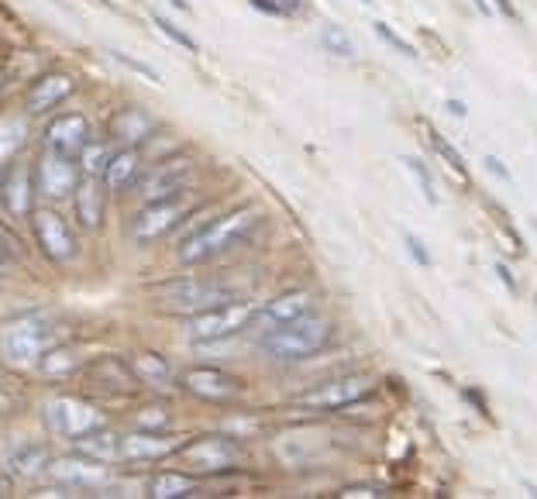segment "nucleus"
<instances>
[{
	"mask_svg": "<svg viewBox=\"0 0 537 499\" xmlns=\"http://www.w3.org/2000/svg\"><path fill=\"white\" fill-rule=\"evenodd\" d=\"M73 90H76L73 76H66V73H49V76H42V80H38L35 87L28 90V100H25L28 114H45V111H52V107H59L62 100H66Z\"/></svg>",
	"mask_w": 537,
	"mask_h": 499,
	"instance_id": "6ab92c4d",
	"label": "nucleus"
},
{
	"mask_svg": "<svg viewBox=\"0 0 537 499\" xmlns=\"http://www.w3.org/2000/svg\"><path fill=\"white\" fill-rule=\"evenodd\" d=\"M486 169H489V173H496L500 179H507V183L513 179V173H510L507 166H503V159H496V155H486Z\"/></svg>",
	"mask_w": 537,
	"mask_h": 499,
	"instance_id": "ea45409f",
	"label": "nucleus"
},
{
	"mask_svg": "<svg viewBox=\"0 0 537 499\" xmlns=\"http://www.w3.org/2000/svg\"><path fill=\"white\" fill-rule=\"evenodd\" d=\"M321 42H324V49H328L331 56H338V59H352V56H355L352 35H348V31L341 28V25H324Z\"/></svg>",
	"mask_w": 537,
	"mask_h": 499,
	"instance_id": "c756f323",
	"label": "nucleus"
},
{
	"mask_svg": "<svg viewBox=\"0 0 537 499\" xmlns=\"http://www.w3.org/2000/svg\"><path fill=\"white\" fill-rule=\"evenodd\" d=\"M90 142V124L87 118H80V114H59L56 121H49V128H45V145L52 148V152H62V155H80L83 148Z\"/></svg>",
	"mask_w": 537,
	"mask_h": 499,
	"instance_id": "dca6fc26",
	"label": "nucleus"
},
{
	"mask_svg": "<svg viewBox=\"0 0 537 499\" xmlns=\"http://www.w3.org/2000/svg\"><path fill=\"white\" fill-rule=\"evenodd\" d=\"M131 369H135L138 382H145V386H152V389H173V382H176L173 369H169V362L162 355H155V352L135 355Z\"/></svg>",
	"mask_w": 537,
	"mask_h": 499,
	"instance_id": "4be33fe9",
	"label": "nucleus"
},
{
	"mask_svg": "<svg viewBox=\"0 0 537 499\" xmlns=\"http://www.w3.org/2000/svg\"><path fill=\"white\" fill-rule=\"evenodd\" d=\"M107 159H111V148L87 142V148H83L80 159H76V162H80V169L87 176H100V173H104V166H107Z\"/></svg>",
	"mask_w": 537,
	"mask_h": 499,
	"instance_id": "473e14b6",
	"label": "nucleus"
},
{
	"mask_svg": "<svg viewBox=\"0 0 537 499\" xmlns=\"http://www.w3.org/2000/svg\"><path fill=\"white\" fill-rule=\"evenodd\" d=\"M197 493V482L183 472H159L149 482V496L152 499H183Z\"/></svg>",
	"mask_w": 537,
	"mask_h": 499,
	"instance_id": "cd10ccee",
	"label": "nucleus"
},
{
	"mask_svg": "<svg viewBox=\"0 0 537 499\" xmlns=\"http://www.w3.org/2000/svg\"><path fill=\"white\" fill-rule=\"evenodd\" d=\"M155 28H159L162 31V35H166V38H173V42L179 45V49H197V42H193V38L190 35H186V31H179V25H173V21H169V18H162V14H155Z\"/></svg>",
	"mask_w": 537,
	"mask_h": 499,
	"instance_id": "f704fd0d",
	"label": "nucleus"
},
{
	"mask_svg": "<svg viewBox=\"0 0 537 499\" xmlns=\"http://www.w3.org/2000/svg\"><path fill=\"white\" fill-rule=\"evenodd\" d=\"M31 193H35V179H31L25 162H11V169L0 179V200L11 210V217L28 221L31 217Z\"/></svg>",
	"mask_w": 537,
	"mask_h": 499,
	"instance_id": "a211bd4d",
	"label": "nucleus"
},
{
	"mask_svg": "<svg viewBox=\"0 0 537 499\" xmlns=\"http://www.w3.org/2000/svg\"><path fill=\"white\" fill-rule=\"evenodd\" d=\"M183 217H186V204H183V200H176V197L145 204L135 214V221H131V238L142 241V245L159 241V238H166L169 231H176L179 224H183Z\"/></svg>",
	"mask_w": 537,
	"mask_h": 499,
	"instance_id": "1a4fd4ad",
	"label": "nucleus"
},
{
	"mask_svg": "<svg viewBox=\"0 0 537 499\" xmlns=\"http://www.w3.org/2000/svg\"><path fill=\"white\" fill-rule=\"evenodd\" d=\"M362 4H372V0H362Z\"/></svg>",
	"mask_w": 537,
	"mask_h": 499,
	"instance_id": "09e8293b",
	"label": "nucleus"
},
{
	"mask_svg": "<svg viewBox=\"0 0 537 499\" xmlns=\"http://www.w3.org/2000/svg\"><path fill=\"white\" fill-rule=\"evenodd\" d=\"M142 427H166L169 424V413L166 410H159V413H145L142 420H138Z\"/></svg>",
	"mask_w": 537,
	"mask_h": 499,
	"instance_id": "a19ab883",
	"label": "nucleus"
},
{
	"mask_svg": "<svg viewBox=\"0 0 537 499\" xmlns=\"http://www.w3.org/2000/svg\"><path fill=\"white\" fill-rule=\"evenodd\" d=\"M80 451L97 462H121V434H111L104 427L90 431L87 438H80Z\"/></svg>",
	"mask_w": 537,
	"mask_h": 499,
	"instance_id": "bb28decb",
	"label": "nucleus"
},
{
	"mask_svg": "<svg viewBox=\"0 0 537 499\" xmlns=\"http://www.w3.org/2000/svg\"><path fill=\"white\" fill-rule=\"evenodd\" d=\"M76 217L80 228L97 231L100 217H104V190H100L97 176H87L83 183H76Z\"/></svg>",
	"mask_w": 537,
	"mask_h": 499,
	"instance_id": "aec40b11",
	"label": "nucleus"
},
{
	"mask_svg": "<svg viewBox=\"0 0 537 499\" xmlns=\"http://www.w3.org/2000/svg\"><path fill=\"white\" fill-rule=\"evenodd\" d=\"M465 396H469V400L476 403V407H479V413H486V417H489V410H486V400H482V396L476 393V389H465Z\"/></svg>",
	"mask_w": 537,
	"mask_h": 499,
	"instance_id": "c03bdc74",
	"label": "nucleus"
},
{
	"mask_svg": "<svg viewBox=\"0 0 537 499\" xmlns=\"http://www.w3.org/2000/svg\"><path fill=\"white\" fill-rule=\"evenodd\" d=\"M169 4L179 7V11H193V7H190V0H169Z\"/></svg>",
	"mask_w": 537,
	"mask_h": 499,
	"instance_id": "de8ad7c7",
	"label": "nucleus"
},
{
	"mask_svg": "<svg viewBox=\"0 0 537 499\" xmlns=\"http://www.w3.org/2000/svg\"><path fill=\"white\" fill-rule=\"evenodd\" d=\"M28 142V121L18 114H7L0 118V166H11L18 159V152Z\"/></svg>",
	"mask_w": 537,
	"mask_h": 499,
	"instance_id": "a878e982",
	"label": "nucleus"
},
{
	"mask_svg": "<svg viewBox=\"0 0 537 499\" xmlns=\"http://www.w3.org/2000/svg\"><path fill=\"white\" fill-rule=\"evenodd\" d=\"M534 300H537V296H534Z\"/></svg>",
	"mask_w": 537,
	"mask_h": 499,
	"instance_id": "8fccbe9b",
	"label": "nucleus"
},
{
	"mask_svg": "<svg viewBox=\"0 0 537 499\" xmlns=\"http://www.w3.org/2000/svg\"><path fill=\"white\" fill-rule=\"evenodd\" d=\"M7 465H11L14 475H21V479H35L38 472H45V469H49V451H45V444L21 441L18 448L11 451V458H7Z\"/></svg>",
	"mask_w": 537,
	"mask_h": 499,
	"instance_id": "5701e85b",
	"label": "nucleus"
},
{
	"mask_svg": "<svg viewBox=\"0 0 537 499\" xmlns=\"http://www.w3.org/2000/svg\"><path fill=\"white\" fill-rule=\"evenodd\" d=\"M111 56H114V59H118V62H124V66H128V69H135V73H142V76H145V80L159 83V73H155V69H152V66H145V62H138V59H128V56H124V52H111Z\"/></svg>",
	"mask_w": 537,
	"mask_h": 499,
	"instance_id": "e433bc0d",
	"label": "nucleus"
},
{
	"mask_svg": "<svg viewBox=\"0 0 537 499\" xmlns=\"http://www.w3.org/2000/svg\"><path fill=\"white\" fill-rule=\"evenodd\" d=\"M403 166H407V169H410V176L417 179V186H420V193H424L427 204L438 207V200H441V197H438V190H434V176H431V169H427L420 159H414V155H407V159H403Z\"/></svg>",
	"mask_w": 537,
	"mask_h": 499,
	"instance_id": "7c9ffc66",
	"label": "nucleus"
},
{
	"mask_svg": "<svg viewBox=\"0 0 537 499\" xmlns=\"http://www.w3.org/2000/svg\"><path fill=\"white\" fill-rule=\"evenodd\" d=\"M431 145L438 148V155L448 162L451 173L462 179V183H469V166H465V159H462V155H458V148L451 145V142H445V138H441V135H434V131H431Z\"/></svg>",
	"mask_w": 537,
	"mask_h": 499,
	"instance_id": "2f4dec72",
	"label": "nucleus"
},
{
	"mask_svg": "<svg viewBox=\"0 0 537 499\" xmlns=\"http://www.w3.org/2000/svg\"><path fill=\"white\" fill-rule=\"evenodd\" d=\"M190 176H193V159H186V155L169 159L166 166L152 169V173L142 179V186H138V197H142V204H155V200L179 197V193L186 190V183H190Z\"/></svg>",
	"mask_w": 537,
	"mask_h": 499,
	"instance_id": "9d476101",
	"label": "nucleus"
},
{
	"mask_svg": "<svg viewBox=\"0 0 537 499\" xmlns=\"http://www.w3.org/2000/svg\"><path fill=\"white\" fill-rule=\"evenodd\" d=\"M111 128H114V138H121L124 145H135L152 135L155 121L145 111H138V107H128V111H121L118 118L111 121Z\"/></svg>",
	"mask_w": 537,
	"mask_h": 499,
	"instance_id": "b1692460",
	"label": "nucleus"
},
{
	"mask_svg": "<svg viewBox=\"0 0 537 499\" xmlns=\"http://www.w3.org/2000/svg\"><path fill=\"white\" fill-rule=\"evenodd\" d=\"M31 231H35V241L42 245V252L56 265L76 259V235L59 210H49V207L31 210Z\"/></svg>",
	"mask_w": 537,
	"mask_h": 499,
	"instance_id": "0eeeda50",
	"label": "nucleus"
},
{
	"mask_svg": "<svg viewBox=\"0 0 537 499\" xmlns=\"http://www.w3.org/2000/svg\"><path fill=\"white\" fill-rule=\"evenodd\" d=\"M338 496H341V499H355V496L372 499V496H386V489H383V486H348V489H341Z\"/></svg>",
	"mask_w": 537,
	"mask_h": 499,
	"instance_id": "58836bf2",
	"label": "nucleus"
},
{
	"mask_svg": "<svg viewBox=\"0 0 537 499\" xmlns=\"http://www.w3.org/2000/svg\"><path fill=\"white\" fill-rule=\"evenodd\" d=\"M231 300H238V293L224 283H210V279H179V283H166L159 290V303L179 317L200 314V310L221 307Z\"/></svg>",
	"mask_w": 537,
	"mask_h": 499,
	"instance_id": "20e7f679",
	"label": "nucleus"
},
{
	"mask_svg": "<svg viewBox=\"0 0 537 499\" xmlns=\"http://www.w3.org/2000/svg\"><path fill=\"white\" fill-rule=\"evenodd\" d=\"M472 4H476V7H479V14H486V18H489V14H493V7H489L486 0H472Z\"/></svg>",
	"mask_w": 537,
	"mask_h": 499,
	"instance_id": "49530a36",
	"label": "nucleus"
},
{
	"mask_svg": "<svg viewBox=\"0 0 537 499\" xmlns=\"http://www.w3.org/2000/svg\"><path fill=\"white\" fill-rule=\"evenodd\" d=\"M183 386L190 389L193 396L210 403H228L241 393V382L231 376V372L210 369V365H197V369L183 372Z\"/></svg>",
	"mask_w": 537,
	"mask_h": 499,
	"instance_id": "4468645a",
	"label": "nucleus"
},
{
	"mask_svg": "<svg viewBox=\"0 0 537 499\" xmlns=\"http://www.w3.org/2000/svg\"><path fill=\"white\" fill-rule=\"evenodd\" d=\"M496 272H500V279H503V286H507L510 293H517V283H513V276H510V269L503 262H496Z\"/></svg>",
	"mask_w": 537,
	"mask_h": 499,
	"instance_id": "79ce46f5",
	"label": "nucleus"
},
{
	"mask_svg": "<svg viewBox=\"0 0 537 499\" xmlns=\"http://www.w3.org/2000/svg\"><path fill=\"white\" fill-rule=\"evenodd\" d=\"M445 107H448L451 114H455V118H465V104H462V100H448Z\"/></svg>",
	"mask_w": 537,
	"mask_h": 499,
	"instance_id": "a18cd8bd",
	"label": "nucleus"
},
{
	"mask_svg": "<svg viewBox=\"0 0 537 499\" xmlns=\"http://www.w3.org/2000/svg\"><path fill=\"white\" fill-rule=\"evenodd\" d=\"M372 31H376V35L383 38V42H386L393 52H400V56H407V59H417V49H414V45H410L403 35H396V31L389 28L386 21H376V25H372Z\"/></svg>",
	"mask_w": 537,
	"mask_h": 499,
	"instance_id": "72a5a7b5",
	"label": "nucleus"
},
{
	"mask_svg": "<svg viewBox=\"0 0 537 499\" xmlns=\"http://www.w3.org/2000/svg\"><path fill=\"white\" fill-rule=\"evenodd\" d=\"M38 190L52 200H62L69 193H76V183H80V166L73 162V155H62V152H45L42 162H38Z\"/></svg>",
	"mask_w": 537,
	"mask_h": 499,
	"instance_id": "f8f14e48",
	"label": "nucleus"
},
{
	"mask_svg": "<svg viewBox=\"0 0 537 499\" xmlns=\"http://www.w3.org/2000/svg\"><path fill=\"white\" fill-rule=\"evenodd\" d=\"M179 438H166L159 431H135L121 438V462H155L179 451Z\"/></svg>",
	"mask_w": 537,
	"mask_h": 499,
	"instance_id": "f3484780",
	"label": "nucleus"
},
{
	"mask_svg": "<svg viewBox=\"0 0 537 499\" xmlns=\"http://www.w3.org/2000/svg\"><path fill=\"white\" fill-rule=\"evenodd\" d=\"M310 310H314V296H310L307 290H290V293L276 296V300H269L266 307L255 310L252 327L259 334H266V331H276V327L297 321V317H303V314H310Z\"/></svg>",
	"mask_w": 537,
	"mask_h": 499,
	"instance_id": "ddd939ff",
	"label": "nucleus"
},
{
	"mask_svg": "<svg viewBox=\"0 0 537 499\" xmlns=\"http://www.w3.org/2000/svg\"><path fill=\"white\" fill-rule=\"evenodd\" d=\"M259 221L252 207H238L231 214H224L221 221L207 224L204 231H197L193 238H186L179 245V262L183 265H204V262H214L217 255H224L228 248H235L241 238L252 231V224Z\"/></svg>",
	"mask_w": 537,
	"mask_h": 499,
	"instance_id": "f03ea898",
	"label": "nucleus"
},
{
	"mask_svg": "<svg viewBox=\"0 0 537 499\" xmlns=\"http://www.w3.org/2000/svg\"><path fill=\"white\" fill-rule=\"evenodd\" d=\"M176 455H183L197 472H228L238 465V444L228 438H200L190 444H179Z\"/></svg>",
	"mask_w": 537,
	"mask_h": 499,
	"instance_id": "9b49d317",
	"label": "nucleus"
},
{
	"mask_svg": "<svg viewBox=\"0 0 537 499\" xmlns=\"http://www.w3.org/2000/svg\"><path fill=\"white\" fill-rule=\"evenodd\" d=\"M135 173H138V152L135 148H121V152H111L100 179H104L107 190H124L135 179Z\"/></svg>",
	"mask_w": 537,
	"mask_h": 499,
	"instance_id": "393cba45",
	"label": "nucleus"
},
{
	"mask_svg": "<svg viewBox=\"0 0 537 499\" xmlns=\"http://www.w3.org/2000/svg\"><path fill=\"white\" fill-rule=\"evenodd\" d=\"M252 4L266 14H276V18H290L297 11V4H286V0H252Z\"/></svg>",
	"mask_w": 537,
	"mask_h": 499,
	"instance_id": "c9c22d12",
	"label": "nucleus"
},
{
	"mask_svg": "<svg viewBox=\"0 0 537 499\" xmlns=\"http://www.w3.org/2000/svg\"><path fill=\"white\" fill-rule=\"evenodd\" d=\"M493 4H496V7H500V11H503V14H507V18H510V21H517V7H513V4H510V0H493Z\"/></svg>",
	"mask_w": 537,
	"mask_h": 499,
	"instance_id": "37998d69",
	"label": "nucleus"
},
{
	"mask_svg": "<svg viewBox=\"0 0 537 499\" xmlns=\"http://www.w3.org/2000/svg\"><path fill=\"white\" fill-rule=\"evenodd\" d=\"M255 317V303L248 300H231L221 307L200 310V314L186 317V334H190L193 345H207V341H224L235 338L238 331H245Z\"/></svg>",
	"mask_w": 537,
	"mask_h": 499,
	"instance_id": "7ed1b4c3",
	"label": "nucleus"
},
{
	"mask_svg": "<svg viewBox=\"0 0 537 499\" xmlns=\"http://www.w3.org/2000/svg\"><path fill=\"white\" fill-rule=\"evenodd\" d=\"M407 252H410V259H414L417 265H424V269H427V265H431V252H427L424 241H420V238L407 235Z\"/></svg>",
	"mask_w": 537,
	"mask_h": 499,
	"instance_id": "4c0bfd02",
	"label": "nucleus"
},
{
	"mask_svg": "<svg viewBox=\"0 0 537 499\" xmlns=\"http://www.w3.org/2000/svg\"><path fill=\"white\" fill-rule=\"evenodd\" d=\"M331 338H334V321L310 310V314L297 317V321L276 327V331H266L259 338V348L272 362H303V358L324 352Z\"/></svg>",
	"mask_w": 537,
	"mask_h": 499,
	"instance_id": "f257e3e1",
	"label": "nucleus"
},
{
	"mask_svg": "<svg viewBox=\"0 0 537 499\" xmlns=\"http://www.w3.org/2000/svg\"><path fill=\"white\" fill-rule=\"evenodd\" d=\"M0 345H4V355L11 358V362H38L45 352H49L52 345H56V338H52V331L45 327L42 321H14L7 327L4 334H0Z\"/></svg>",
	"mask_w": 537,
	"mask_h": 499,
	"instance_id": "6e6552de",
	"label": "nucleus"
},
{
	"mask_svg": "<svg viewBox=\"0 0 537 499\" xmlns=\"http://www.w3.org/2000/svg\"><path fill=\"white\" fill-rule=\"evenodd\" d=\"M369 393H372V379L358 376V372H348V376H334L328 382H321V386L300 393L297 407L310 413H334V410H345V407H352V403L365 400Z\"/></svg>",
	"mask_w": 537,
	"mask_h": 499,
	"instance_id": "39448f33",
	"label": "nucleus"
},
{
	"mask_svg": "<svg viewBox=\"0 0 537 499\" xmlns=\"http://www.w3.org/2000/svg\"><path fill=\"white\" fill-rule=\"evenodd\" d=\"M80 365H83V358L76 355L73 348H56V345L38 358V369H42L45 376H69V372H76Z\"/></svg>",
	"mask_w": 537,
	"mask_h": 499,
	"instance_id": "c85d7f7f",
	"label": "nucleus"
},
{
	"mask_svg": "<svg viewBox=\"0 0 537 499\" xmlns=\"http://www.w3.org/2000/svg\"><path fill=\"white\" fill-rule=\"evenodd\" d=\"M45 424L56 438H66V441H80L87 438L90 431L104 427V413L97 407L83 400H73V396H56V400L45 403Z\"/></svg>",
	"mask_w": 537,
	"mask_h": 499,
	"instance_id": "423d86ee",
	"label": "nucleus"
},
{
	"mask_svg": "<svg viewBox=\"0 0 537 499\" xmlns=\"http://www.w3.org/2000/svg\"><path fill=\"white\" fill-rule=\"evenodd\" d=\"M49 472L56 475V482L62 486H76V489H93V486H104L111 475H107V462H97L90 455H73V458H56L49 462Z\"/></svg>",
	"mask_w": 537,
	"mask_h": 499,
	"instance_id": "2eb2a0df",
	"label": "nucleus"
},
{
	"mask_svg": "<svg viewBox=\"0 0 537 499\" xmlns=\"http://www.w3.org/2000/svg\"><path fill=\"white\" fill-rule=\"evenodd\" d=\"M93 382L104 389H111V393H131V389L138 386V376L135 369H124L118 358H100L97 365H93Z\"/></svg>",
	"mask_w": 537,
	"mask_h": 499,
	"instance_id": "412c9836",
	"label": "nucleus"
}]
</instances>
